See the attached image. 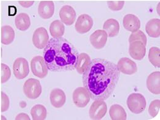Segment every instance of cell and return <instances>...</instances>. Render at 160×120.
I'll return each mask as SVG.
<instances>
[{
	"mask_svg": "<svg viewBox=\"0 0 160 120\" xmlns=\"http://www.w3.org/2000/svg\"><path fill=\"white\" fill-rule=\"evenodd\" d=\"M117 65L108 60L96 58L91 60L82 74L84 87L93 100H105L113 94L120 79Z\"/></svg>",
	"mask_w": 160,
	"mask_h": 120,
	"instance_id": "1",
	"label": "cell"
},
{
	"mask_svg": "<svg viewBox=\"0 0 160 120\" xmlns=\"http://www.w3.org/2000/svg\"><path fill=\"white\" fill-rule=\"evenodd\" d=\"M108 38L106 32L103 30H98L93 32L90 37V42L96 49H101L105 46Z\"/></svg>",
	"mask_w": 160,
	"mask_h": 120,
	"instance_id": "14",
	"label": "cell"
},
{
	"mask_svg": "<svg viewBox=\"0 0 160 120\" xmlns=\"http://www.w3.org/2000/svg\"><path fill=\"white\" fill-rule=\"evenodd\" d=\"M135 41H140L141 42H142L145 46L147 43V38L146 35L143 32H142L139 30L134 32H132V33L129 37V43Z\"/></svg>",
	"mask_w": 160,
	"mask_h": 120,
	"instance_id": "28",
	"label": "cell"
},
{
	"mask_svg": "<svg viewBox=\"0 0 160 120\" xmlns=\"http://www.w3.org/2000/svg\"><path fill=\"white\" fill-rule=\"evenodd\" d=\"M107 112V105L104 100H95L91 105L89 113L91 119H102Z\"/></svg>",
	"mask_w": 160,
	"mask_h": 120,
	"instance_id": "7",
	"label": "cell"
},
{
	"mask_svg": "<svg viewBox=\"0 0 160 120\" xmlns=\"http://www.w3.org/2000/svg\"><path fill=\"white\" fill-rule=\"evenodd\" d=\"M160 108V99L153 100L148 108V113L152 118H155L159 113Z\"/></svg>",
	"mask_w": 160,
	"mask_h": 120,
	"instance_id": "29",
	"label": "cell"
},
{
	"mask_svg": "<svg viewBox=\"0 0 160 120\" xmlns=\"http://www.w3.org/2000/svg\"><path fill=\"white\" fill-rule=\"evenodd\" d=\"M13 73L18 80H23L26 78L30 72L28 62L26 59L19 58L13 63Z\"/></svg>",
	"mask_w": 160,
	"mask_h": 120,
	"instance_id": "6",
	"label": "cell"
},
{
	"mask_svg": "<svg viewBox=\"0 0 160 120\" xmlns=\"http://www.w3.org/2000/svg\"><path fill=\"white\" fill-rule=\"evenodd\" d=\"M25 95L28 99H37L42 92V87L40 81L35 78H29L27 80L23 86Z\"/></svg>",
	"mask_w": 160,
	"mask_h": 120,
	"instance_id": "4",
	"label": "cell"
},
{
	"mask_svg": "<svg viewBox=\"0 0 160 120\" xmlns=\"http://www.w3.org/2000/svg\"><path fill=\"white\" fill-rule=\"evenodd\" d=\"M55 11L53 1H41L38 5V12L43 19H49L52 17Z\"/></svg>",
	"mask_w": 160,
	"mask_h": 120,
	"instance_id": "15",
	"label": "cell"
},
{
	"mask_svg": "<svg viewBox=\"0 0 160 120\" xmlns=\"http://www.w3.org/2000/svg\"><path fill=\"white\" fill-rule=\"evenodd\" d=\"M124 28L131 32H134L140 28V21L139 19L135 15L132 14H126L123 18Z\"/></svg>",
	"mask_w": 160,
	"mask_h": 120,
	"instance_id": "18",
	"label": "cell"
},
{
	"mask_svg": "<svg viewBox=\"0 0 160 120\" xmlns=\"http://www.w3.org/2000/svg\"><path fill=\"white\" fill-rule=\"evenodd\" d=\"M160 50L157 47H152L149 50L148 59L155 67H160Z\"/></svg>",
	"mask_w": 160,
	"mask_h": 120,
	"instance_id": "27",
	"label": "cell"
},
{
	"mask_svg": "<svg viewBox=\"0 0 160 120\" xmlns=\"http://www.w3.org/2000/svg\"><path fill=\"white\" fill-rule=\"evenodd\" d=\"M1 82L5 83L10 79L11 77V71L10 68L5 63H1Z\"/></svg>",
	"mask_w": 160,
	"mask_h": 120,
	"instance_id": "30",
	"label": "cell"
},
{
	"mask_svg": "<svg viewBox=\"0 0 160 120\" xmlns=\"http://www.w3.org/2000/svg\"><path fill=\"white\" fill-rule=\"evenodd\" d=\"M91 100V96L88 91L84 87L77 88L73 93V101L78 108L85 107Z\"/></svg>",
	"mask_w": 160,
	"mask_h": 120,
	"instance_id": "8",
	"label": "cell"
},
{
	"mask_svg": "<svg viewBox=\"0 0 160 120\" xmlns=\"http://www.w3.org/2000/svg\"><path fill=\"white\" fill-rule=\"evenodd\" d=\"M94 22L91 16L88 14H81L77 20L75 29L80 34H84L91 30Z\"/></svg>",
	"mask_w": 160,
	"mask_h": 120,
	"instance_id": "11",
	"label": "cell"
},
{
	"mask_svg": "<svg viewBox=\"0 0 160 120\" xmlns=\"http://www.w3.org/2000/svg\"><path fill=\"white\" fill-rule=\"evenodd\" d=\"M91 58L86 53L82 52L78 54L75 69L79 74H83L91 62Z\"/></svg>",
	"mask_w": 160,
	"mask_h": 120,
	"instance_id": "24",
	"label": "cell"
},
{
	"mask_svg": "<svg viewBox=\"0 0 160 120\" xmlns=\"http://www.w3.org/2000/svg\"><path fill=\"white\" fill-rule=\"evenodd\" d=\"M33 1H20L19 4L20 5L25 8H28L31 7L33 4Z\"/></svg>",
	"mask_w": 160,
	"mask_h": 120,
	"instance_id": "34",
	"label": "cell"
},
{
	"mask_svg": "<svg viewBox=\"0 0 160 120\" xmlns=\"http://www.w3.org/2000/svg\"><path fill=\"white\" fill-rule=\"evenodd\" d=\"M147 87L152 94H160V72H154L149 75L147 80Z\"/></svg>",
	"mask_w": 160,
	"mask_h": 120,
	"instance_id": "16",
	"label": "cell"
},
{
	"mask_svg": "<svg viewBox=\"0 0 160 120\" xmlns=\"http://www.w3.org/2000/svg\"><path fill=\"white\" fill-rule=\"evenodd\" d=\"M50 102L51 105L56 108L62 107L66 102V96L64 91L59 88L52 89L50 94Z\"/></svg>",
	"mask_w": 160,
	"mask_h": 120,
	"instance_id": "17",
	"label": "cell"
},
{
	"mask_svg": "<svg viewBox=\"0 0 160 120\" xmlns=\"http://www.w3.org/2000/svg\"><path fill=\"white\" fill-rule=\"evenodd\" d=\"M10 105V101L8 96L4 92H1V112H6Z\"/></svg>",
	"mask_w": 160,
	"mask_h": 120,
	"instance_id": "31",
	"label": "cell"
},
{
	"mask_svg": "<svg viewBox=\"0 0 160 120\" xmlns=\"http://www.w3.org/2000/svg\"><path fill=\"white\" fill-rule=\"evenodd\" d=\"M43 58L48 70L54 72L75 69L78 52L74 46L63 38H51L43 49Z\"/></svg>",
	"mask_w": 160,
	"mask_h": 120,
	"instance_id": "2",
	"label": "cell"
},
{
	"mask_svg": "<svg viewBox=\"0 0 160 120\" xmlns=\"http://www.w3.org/2000/svg\"><path fill=\"white\" fill-rule=\"evenodd\" d=\"M117 67L120 72L125 75H132L138 72V67L133 60L128 58H121L118 62Z\"/></svg>",
	"mask_w": 160,
	"mask_h": 120,
	"instance_id": "13",
	"label": "cell"
},
{
	"mask_svg": "<svg viewBox=\"0 0 160 120\" xmlns=\"http://www.w3.org/2000/svg\"><path fill=\"white\" fill-rule=\"evenodd\" d=\"M49 41V37L45 28L40 27L35 30L32 37V42L35 48L38 49H43Z\"/></svg>",
	"mask_w": 160,
	"mask_h": 120,
	"instance_id": "9",
	"label": "cell"
},
{
	"mask_svg": "<svg viewBox=\"0 0 160 120\" xmlns=\"http://www.w3.org/2000/svg\"><path fill=\"white\" fill-rule=\"evenodd\" d=\"M15 38L14 30L9 25L1 27V42L4 45L11 44Z\"/></svg>",
	"mask_w": 160,
	"mask_h": 120,
	"instance_id": "22",
	"label": "cell"
},
{
	"mask_svg": "<svg viewBox=\"0 0 160 120\" xmlns=\"http://www.w3.org/2000/svg\"><path fill=\"white\" fill-rule=\"evenodd\" d=\"M129 53L133 59L142 60L146 54L145 45L140 41H135L130 42Z\"/></svg>",
	"mask_w": 160,
	"mask_h": 120,
	"instance_id": "10",
	"label": "cell"
},
{
	"mask_svg": "<svg viewBox=\"0 0 160 120\" xmlns=\"http://www.w3.org/2000/svg\"><path fill=\"white\" fill-rule=\"evenodd\" d=\"M59 16L63 23L70 26L74 23L76 20L77 14L73 7L70 5H65L60 9Z\"/></svg>",
	"mask_w": 160,
	"mask_h": 120,
	"instance_id": "12",
	"label": "cell"
},
{
	"mask_svg": "<svg viewBox=\"0 0 160 120\" xmlns=\"http://www.w3.org/2000/svg\"><path fill=\"white\" fill-rule=\"evenodd\" d=\"M110 117L112 120H126L127 114L124 108L118 104L112 105L109 110Z\"/></svg>",
	"mask_w": 160,
	"mask_h": 120,
	"instance_id": "23",
	"label": "cell"
},
{
	"mask_svg": "<svg viewBox=\"0 0 160 120\" xmlns=\"http://www.w3.org/2000/svg\"><path fill=\"white\" fill-rule=\"evenodd\" d=\"M103 30L106 32L109 37H115L120 32V24L116 19H109L104 22Z\"/></svg>",
	"mask_w": 160,
	"mask_h": 120,
	"instance_id": "19",
	"label": "cell"
},
{
	"mask_svg": "<svg viewBox=\"0 0 160 120\" xmlns=\"http://www.w3.org/2000/svg\"><path fill=\"white\" fill-rule=\"evenodd\" d=\"M145 30L149 37L158 38L160 36V20L152 19L149 20L145 26Z\"/></svg>",
	"mask_w": 160,
	"mask_h": 120,
	"instance_id": "20",
	"label": "cell"
},
{
	"mask_svg": "<svg viewBox=\"0 0 160 120\" xmlns=\"http://www.w3.org/2000/svg\"><path fill=\"white\" fill-rule=\"evenodd\" d=\"M30 113L33 120H44L47 117V110L46 107L41 104L33 106L30 111Z\"/></svg>",
	"mask_w": 160,
	"mask_h": 120,
	"instance_id": "26",
	"label": "cell"
},
{
	"mask_svg": "<svg viewBox=\"0 0 160 120\" xmlns=\"http://www.w3.org/2000/svg\"><path fill=\"white\" fill-rule=\"evenodd\" d=\"M108 7L110 9L113 11H118L122 9L124 2V1H109L107 2Z\"/></svg>",
	"mask_w": 160,
	"mask_h": 120,
	"instance_id": "32",
	"label": "cell"
},
{
	"mask_svg": "<svg viewBox=\"0 0 160 120\" xmlns=\"http://www.w3.org/2000/svg\"><path fill=\"white\" fill-rule=\"evenodd\" d=\"M49 31L52 38H62L65 33V26L61 20H54L50 25Z\"/></svg>",
	"mask_w": 160,
	"mask_h": 120,
	"instance_id": "25",
	"label": "cell"
},
{
	"mask_svg": "<svg viewBox=\"0 0 160 120\" xmlns=\"http://www.w3.org/2000/svg\"><path fill=\"white\" fill-rule=\"evenodd\" d=\"M15 120H30V117H28V115L26 113H21L18 114Z\"/></svg>",
	"mask_w": 160,
	"mask_h": 120,
	"instance_id": "33",
	"label": "cell"
},
{
	"mask_svg": "<svg viewBox=\"0 0 160 120\" xmlns=\"http://www.w3.org/2000/svg\"><path fill=\"white\" fill-rule=\"evenodd\" d=\"M15 25L16 28L20 31L27 30L30 25L31 21L29 16L26 13H20L15 18Z\"/></svg>",
	"mask_w": 160,
	"mask_h": 120,
	"instance_id": "21",
	"label": "cell"
},
{
	"mask_svg": "<svg viewBox=\"0 0 160 120\" xmlns=\"http://www.w3.org/2000/svg\"><path fill=\"white\" fill-rule=\"evenodd\" d=\"M31 70L35 77L42 79L48 74V68L44 62L43 57L37 56L31 60Z\"/></svg>",
	"mask_w": 160,
	"mask_h": 120,
	"instance_id": "5",
	"label": "cell"
},
{
	"mask_svg": "<svg viewBox=\"0 0 160 120\" xmlns=\"http://www.w3.org/2000/svg\"><path fill=\"white\" fill-rule=\"evenodd\" d=\"M126 103L129 110L135 114L142 113L147 105L145 97L140 93L131 94L127 99Z\"/></svg>",
	"mask_w": 160,
	"mask_h": 120,
	"instance_id": "3",
	"label": "cell"
}]
</instances>
